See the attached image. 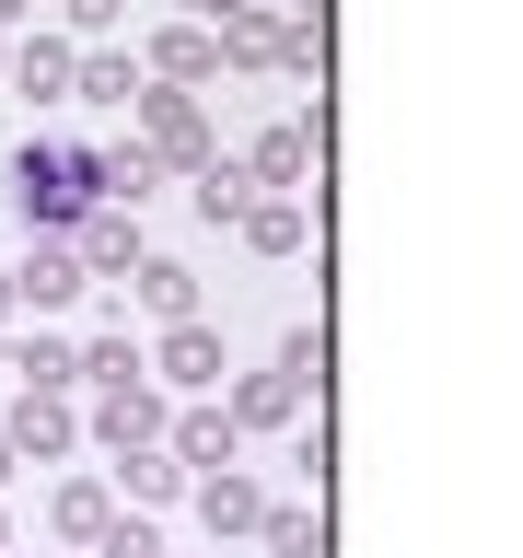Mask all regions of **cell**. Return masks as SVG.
<instances>
[{
  "label": "cell",
  "mask_w": 523,
  "mask_h": 558,
  "mask_svg": "<svg viewBox=\"0 0 523 558\" xmlns=\"http://www.w3.org/2000/svg\"><path fill=\"white\" fill-rule=\"evenodd\" d=\"M70 105H139V59H117V47H82V70H70Z\"/></svg>",
  "instance_id": "5bb4252c"
},
{
  "label": "cell",
  "mask_w": 523,
  "mask_h": 558,
  "mask_svg": "<svg viewBox=\"0 0 523 558\" xmlns=\"http://www.w3.org/2000/svg\"><path fill=\"white\" fill-rule=\"evenodd\" d=\"M163 396H151V384H105V396H94V418H82V430H94V442L105 453H139V442H163Z\"/></svg>",
  "instance_id": "277c9868"
},
{
  "label": "cell",
  "mask_w": 523,
  "mask_h": 558,
  "mask_svg": "<svg viewBox=\"0 0 523 558\" xmlns=\"http://www.w3.org/2000/svg\"><path fill=\"white\" fill-rule=\"evenodd\" d=\"M291 408H303V384H291V373H256V384L233 396V430H279Z\"/></svg>",
  "instance_id": "ac0fdd59"
},
{
  "label": "cell",
  "mask_w": 523,
  "mask_h": 558,
  "mask_svg": "<svg viewBox=\"0 0 523 558\" xmlns=\"http://www.w3.org/2000/svg\"><path fill=\"white\" fill-rule=\"evenodd\" d=\"M94 558H163V535H151V523H105Z\"/></svg>",
  "instance_id": "cb8c5ba5"
},
{
  "label": "cell",
  "mask_w": 523,
  "mask_h": 558,
  "mask_svg": "<svg viewBox=\"0 0 523 558\" xmlns=\"http://www.w3.org/2000/svg\"><path fill=\"white\" fill-rule=\"evenodd\" d=\"M0 82H12V47H0Z\"/></svg>",
  "instance_id": "f546056e"
},
{
  "label": "cell",
  "mask_w": 523,
  "mask_h": 558,
  "mask_svg": "<svg viewBox=\"0 0 523 558\" xmlns=\"http://www.w3.org/2000/svg\"><path fill=\"white\" fill-rule=\"evenodd\" d=\"M12 465H24V453H12V430H0V488H12Z\"/></svg>",
  "instance_id": "4316f807"
},
{
  "label": "cell",
  "mask_w": 523,
  "mask_h": 558,
  "mask_svg": "<svg viewBox=\"0 0 523 558\" xmlns=\"http://www.w3.org/2000/svg\"><path fill=\"white\" fill-rule=\"evenodd\" d=\"M0 24H24V0H0Z\"/></svg>",
  "instance_id": "83f0119b"
},
{
  "label": "cell",
  "mask_w": 523,
  "mask_h": 558,
  "mask_svg": "<svg viewBox=\"0 0 523 558\" xmlns=\"http://www.w3.org/2000/svg\"><path fill=\"white\" fill-rule=\"evenodd\" d=\"M233 12H244V0H198V24H233Z\"/></svg>",
  "instance_id": "484cf974"
},
{
  "label": "cell",
  "mask_w": 523,
  "mask_h": 558,
  "mask_svg": "<svg viewBox=\"0 0 523 558\" xmlns=\"http://www.w3.org/2000/svg\"><path fill=\"white\" fill-rule=\"evenodd\" d=\"M151 373H163V384H221V326H209V314L163 326V349H151Z\"/></svg>",
  "instance_id": "9c48e42d"
},
{
  "label": "cell",
  "mask_w": 523,
  "mask_h": 558,
  "mask_svg": "<svg viewBox=\"0 0 523 558\" xmlns=\"http://www.w3.org/2000/svg\"><path fill=\"white\" fill-rule=\"evenodd\" d=\"M151 70H163L174 94H186V82H221V35L209 24H163L151 35Z\"/></svg>",
  "instance_id": "7c38bea8"
},
{
  "label": "cell",
  "mask_w": 523,
  "mask_h": 558,
  "mask_svg": "<svg viewBox=\"0 0 523 558\" xmlns=\"http://www.w3.org/2000/svg\"><path fill=\"white\" fill-rule=\"evenodd\" d=\"M12 373H24V396H70V384H82V349H70V338H24Z\"/></svg>",
  "instance_id": "9a60e30c"
},
{
  "label": "cell",
  "mask_w": 523,
  "mask_h": 558,
  "mask_svg": "<svg viewBox=\"0 0 523 558\" xmlns=\"http://www.w3.org/2000/svg\"><path fill=\"white\" fill-rule=\"evenodd\" d=\"M105 523H117V488H105V477H70L59 488V535H70V547H94Z\"/></svg>",
  "instance_id": "e0dca14e"
},
{
  "label": "cell",
  "mask_w": 523,
  "mask_h": 558,
  "mask_svg": "<svg viewBox=\"0 0 523 558\" xmlns=\"http://www.w3.org/2000/svg\"><path fill=\"white\" fill-rule=\"evenodd\" d=\"M198 512H209V535H256V523H268V488L233 477V465H209V477H198Z\"/></svg>",
  "instance_id": "30bf717a"
},
{
  "label": "cell",
  "mask_w": 523,
  "mask_h": 558,
  "mask_svg": "<svg viewBox=\"0 0 523 558\" xmlns=\"http://www.w3.org/2000/svg\"><path fill=\"white\" fill-rule=\"evenodd\" d=\"M117 291H129L139 314H163V326H186V314H198V268H186V256H139Z\"/></svg>",
  "instance_id": "5b68a950"
},
{
  "label": "cell",
  "mask_w": 523,
  "mask_h": 558,
  "mask_svg": "<svg viewBox=\"0 0 523 558\" xmlns=\"http://www.w3.org/2000/svg\"><path fill=\"white\" fill-rule=\"evenodd\" d=\"M117 488H129V500H174V488H186V465H174L163 442H139V453H117Z\"/></svg>",
  "instance_id": "d6986e66"
},
{
  "label": "cell",
  "mask_w": 523,
  "mask_h": 558,
  "mask_svg": "<svg viewBox=\"0 0 523 558\" xmlns=\"http://www.w3.org/2000/svg\"><path fill=\"white\" fill-rule=\"evenodd\" d=\"M0 430H12V453H35V465L82 442V418H70V396H12V418H0Z\"/></svg>",
  "instance_id": "ba28073f"
},
{
  "label": "cell",
  "mask_w": 523,
  "mask_h": 558,
  "mask_svg": "<svg viewBox=\"0 0 523 558\" xmlns=\"http://www.w3.org/2000/svg\"><path fill=\"white\" fill-rule=\"evenodd\" d=\"M139 151H151V163H186V174H198L221 140H209L198 94H139Z\"/></svg>",
  "instance_id": "7a4b0ae2"
},
{
  "label": "cell",
  "mask_w": 523,
  "mask_h": 558,
  "mask_svg": "<svg viewBox=\"0 0 523 558\" xmlns=\"http://www.w3.org/2000/svg\"><path fill=\"white\" fill-rule=\"evenodd\" d=\"M94 279H82V256L70 244H35L24 268H12V303H35V314H59V303H82Z\"/></svg>",
  "instance_id": "52a82bcc"
},
{
  "label": "cell",
  "mask_w": 523,
  "mask_h": 558,
  "mask_svg": "<svg viewBox=\"0 0 523 558\" xmlns=\"http://www.w3.org/2000/svg\"><path fill=\"white\" fill-rule=\"evenodd\" d=\"M70 70H82L70 35H24V47H12V94L24 105H70Z\"/></svg>",
  "instance_id": "8992f818"
},
{
  "label": "cell",
  "mask_w": 523,
  "mask_h": 558,
  "mask_svg": "<svg viewBox=\"0 0 523 558\" xmlns=\"http://www.w3.org/2000/svg\"><path fill=\"white\" fill-rule=\"evenodd\" d=\"M244 174H256V186H279V198H291V186H303V174H314V129H268V140H256V151H244Z\"/></svg>",
  "instance_id": "4fadbf2b"
},
{
  "label": "cell",
  "mask_w": 523,
  "mask_h": 558,
  "mask_svg": "<svg viewBox=\"0 0 523 558\" xmlns=\"http://www.w3.org/2000/svg\"><path fill=\"white\" fill-rule=\"evenodd\" d=\"M12 209H24L35 244H70L105 209V151H94V140H70V129L24 140V151H12Z\"/></svg>",
  "instance_id": "6da1fadb"
},
{
  "label": "cell",
  "mask_w": 523,
  "mask_h": 558,
  "mask_svg": "<svg viewBox=\"0 0 523 558\" xmlns=\"http://www.w3.org/2000/svg\"><path fill=\"white\" fill-rule=\"evenodd\" d=\"M0 314H12V268H0Z\"/></svg>",
  "instance_id": "f1b7e54d"
},
{
  "label": "cell",
  "mask_w": 523,
  "mask_h": 558,
  "mask_svg": "<svg viewBox=\"0 0 523 558\" xmlns=\"http://www.w3.org/2000/svg\"><path fill=\"white\" fill-rule=\"evenodd\" d=\"M256 535H268V558H326V523H314V512H279V500H268Z\"/></svg>",
  "instance_id": "7402d4cb"
},
{
  "label": "cell",
  "mask_w": 523,
  "mask_h": 558,
  "mask_svg": "<svg viewBox=\"0 0 523 558\" xmlns=\"http://www.w3.org/2000/svg\"><path fill=\"white\" fill-rule=\"evenodd\" d=\"M117 12H129V0H70V35H94V47H105V35H117Z\"/></svg>",
  "instance_id": "d4e9b609"
},
{
  "label": "cell",
  "mask_w": 523,
  "mask_h": 558,
  "mask_svg": "<svg viewBox=\"0 0 523 558\" xmlns=\"http://www.w3.org/2000/svg\"><path fill=\"white\" fill-rule=\"evenodd\" d=\"M244 244L256 256H303V198H244Z\"/></svg>",
  "instance_id": "2e32d148"
},
{
  "label": "cell",
  "mask_w": 523,
  "mask_h": 558,
  "mask_svg": "<svg viewBox=\"0 0 523 558\" xmlns=\"http://www.w3.org/2000/svg\"><path fill=\"white\" fill-rule=\"evenodd\" d=\"M233 442H244L233 408H186V418H163V453H174V465H233Z\"/></svg>",
  "instance_id": "8fae6325"
},
{
  "label": "cell",
  "mask_w": 523,
  "mask_h": 558,
  "mask_svg": "<svg viewBox=\"0 0 523 558\" xmlns=\"http://www.w3.org/2000/svg\"><path fill=\"white\" fill-rule=\"evenodd\" d=\"M70 256H82V279H94V291H117V279H129L139 256H151V244H139V209H117V198H105L94 221L70 233Z\"/></svg>",
  "instance_id": "3957f363"
},
{
  "label": "cell",
  "mask_w": 523,
  "mask_h": 558,
  "mask_svg": "<svg viewBox=\"0 0 523 558\" xmlns=\"http://www.w3.org/2000/svg\"><path fill=\"white\" fill-rule=\"evenodd\" d=\"M279 373L314 396V373H326V338H314V326H291V338H279Z\"/></svg>",
  "instance_id": "603a6c76"
},
{
  "label": "cell",
  "mask_w": 523,
  "mask_h": 558,
  "mask_svg": "<svg viewBox=\"0 0 523 558\" xmlns=\"http://www.w3.org/2000/svg\"><path fill=\"white\" fill-rule=\"evenodd\" d=\"M244 198H256V174L209 151V163H198V221H244Z\"/></svg>",
  "instance_id": "ffe728a7"
},
{
  "label": "cell",
  "mask_w": 523,
  "mask_h": 558,
  "mask_svg": "<svg viewBox=\"0 0 523 558\" xmlns=\"http://www.w3.org/2000/svg\"><path fill=\"white\" fill-rule=\"evenodd\" d=\"M139 373H151V361H139V338H129V326H105V338L82 349V384H139Z\"/></svg>",
  "instance_id": "44dd1931"
}]
</instances>
